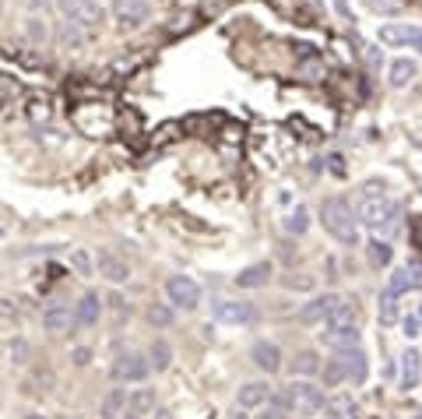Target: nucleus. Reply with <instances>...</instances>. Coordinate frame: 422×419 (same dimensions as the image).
<instances>
[{
    "label": "nucleus",
    "mask_w": 422,
    "mask_h": 419,
    "mask_svg": "<svg viewBox=\"0 0 422 419\" xmlns=\"http://www.w3.org/2000/svg\"><path fill=\"white\" fill-rule=\"evenodd\" d=\"M338 359H341L345 377H348L352 384H363V381H366V352H363V349L348 345V349H341V352H338Z\"/></svg>",
    "instance_id": "11"
},
{
    "label": "nucleus",
    "mask_w": 422,
    "mask_h": 419,
    "mask_svg": "<svg viewBox=\"0 0 422 419\" xmlns=\"http://www.w3.org/2000/svg\"><path fill=\"white\" fill-rule=\"evenodd\" d=\"M46 4H50V0H32V11H35V7H46Z\"/></svg>",
    "instance_id": "37"
},
{
    "label": "nucleus",
    "mask_w": 422,
    "mask_h": 419,
    "mask_svg": "<svg viewBox=\"0 0 422 419\" xmlns=\"http://www.w3.org/2000/svg\"><path fill=\"white\" fill-rule=\"evenodd\" d=\"M422 381V356L419 349H409L405 356H401V388L409 391V388H416Z\"/></svg>",
    "instance_id": "14"
},
{
    "label": "nucleus",
    "mask_w": 422,
    "mask_h": 419,
    "mask_svg": "<svg viewBox=\"0 0 422 419\" xmlns=\"http://www.w3.org/2000/svg\"><path fill=\"white\" fill-rule=\"evenodd\" d=\"M341 381H348V377H345V367H341V359L334 356V359L324 367V384H341Z\"/></svg>",
    "instance_id": "27"
},
{
    "label": "nucleus",
    "mask_w": 422,
    "mask_h": 419,
    "mask_svg": "<svg viewBox=\"0 0 422 419\" xmlns=\"http://www.w3.org/2000/svg\"><path fill=\"white\" fill-rule=\"evenodd\" d=\"M25 32H28L32 43H42V39H46V25H42L39 18H28V21H25Z\"/></svg>",
    "instance_id": "31"
},
{
    "label": "nucleus",
    "mask_w": 422,
    "mask_h": 419,
    "mask_svg": "<svg viewBox=\"0 0 422 419\" xmlns=\"http://www.w3.org/2000/svg\"><path fill=\"white\" fill-rule=\"evenodd\" d=\"M109 14L116 18L120 28H137V25H144L152 18V4L148 0H113Z\"/></svg>",
    "instance_id": "5"
},
{
    "label": "nucleus",
    "mask_w": 422,
    "mask_h": 419,
    "mask_svg": "<svg viewBox=\"0 0 422 419\" xmlns=\"http://www.w3.org/2000/svg\"><path fill=\"white\" fill-rule=\"evenodd\" d=\"M57 7H60V14L67 21H74L81 28H96V25H103V18H106L99 0H57Z\"/></svg>",
    "instance_id": "4"
},
{
    "label": "nucleus",
    "mask_w": 422,
    "mask_h": 419,
    "mask_svg": "<svg viewBox=\"0 0 422 419\" xmlns=\"http://www.w3.org/2000/svg\"><path fill=\"white\" fill-rule=\"evenodd\" d=\"M359 222L363 225H370V229H391V222H398V205L384 194V187L377 184V180H370L366 187H363V201H359Z\"/></svg>",
    "instance_id": "1"
},
{
    "label": "nucleus",
    "mask_w": 422,
    "mask_h": 419,
    "mask_svg": "<svg viewBox=\"0 0 422 419\" xmlns=\"http://www.w3.org/2000/svg\"><path fill=\"white\" fill-rule=\"evenodd\" d=\"M14 96H18V85H14L11 78L0 74V103H7V99H14Z\"/></svg>",
    "instance_id": "34"
},
{
    "label": "nucleus",
    "mask_w": 422,
    "mask_h": 419,
    "mask_svg": "<svg viewBox=\"0 0 422 419\" xmlns=\"http://www.w3.org/2000/svg\"><path fill=\"white\" fill-rule=\"evenodd\" d=\"M166 296H169V303L180 307V311H194V307L201 303V289H198V282L187 279V275H173V279L166 282Z\"/></svg>",
    "instance_id": "6"
},
{
    "label": "nucleus",
    "mask_w": 422,
    "mask_h": 419,
    "mask_svg": "<svg viewBox=\"0 0 422 419\" xmlns=\"http://www.w3.org/2000/svg\"><path fill=\"white\" fill-rule=\"evenodd\" d=\"M57 43H60V46H67V50H78V46L85 43V28L64 18V21L57 25Z\"/></svg>",
    "instance_id": "18"
},
{
    "label": "nucleus",
    "mask_w": 422,
    "mask_h": 419,
    "mask_svg": "<svg viewBox=\"0 0 422 419\" xmlns=\"http://www.w3.org/2000/svg\"><path fill=\"white\" fill-rule=\"evenodd\" d=\"M377 39L384 46H422V28L419 25H384Z\"/></svg>",
    "instance_id": "8"
},
{
    "label": "nucleus",
    "mask_w": 422,
    "mask_h": 419,
    "mask_svg": "<svg viewBox=\"0 0 422 419\" xmlns=\"http://www.w3.org/2000/svg\"><path fill=\"white\" fill-rule=\"evenodd\" d=\"M398 320V289H384L380 293V324H394Z\"/></svg>",
    "instance_id": "23"
},
{
    "label": "nucleus",
    "mask_w": 422,
    "mask_h": 419,
    "mask_svg": "<svg viewBox=\"0 0 422 419\" xmlns=\"http://www.w3.org/2000/svg\"><path fill=\"white\" fill-rule=\"evenodd\" d=\"M307 225H310V215L303 208H296L289 218H285V229H289V233H307Z\"/></svg>",
    "instance_id": "29"
},
{
    "label": "nucleus",
    "mask_w": 422,
    "mask_h": 419,
    "mask_svg": "<svg viewBox=\"0 0 422 419\" xmlns=\"http://www.w3.org/2000/svg\"><path fill=\"white\" fill-rule=\"evenodd\" d=\"M285 286L289 289H314V279L310 275H285Z\"/></svg>",
    "instance_id": "32"
},
{
    "label": "nucleus",
    "mask_w": 422,
    "mask_h": 419,
    "mask_svg": "<svg viewBox=\"0 0 422 419\" xmlns=\"http://www.w3.org/2000/svg\"><path fill=\"white\" fill-rule=\"evenodd\" d=\"M416 60H409V57H398L394 64H391V71H387V82L394 85V89H405V85H412L416 82Z\"/></svg>",
    "instance_id": "16"
},
{
    "label": "nucleus",
    "mask_w": 422,
    "mask_h": 419,
    "mask_svg": "<svg viewBox=\"0 0 422 419\" xmlns=\"http://www.w3.org/2000/svg\"><path fill=\"white\" fill-rule=\"evenodd\" d=\"M334 7H338V14H341V18H352V7H348V0H334Z\"/></svg>",
    "instance_id": "36"
},
{
    "label": "nucleus",
    "mask_w": 422,
    "mask_h": 419,
    "mask_svg": "<svg viewBox=\"0 0 422 419\" xmlns=\"http://www.w3.org/2000/svg\"><path fill=\"white\" fill-rule=\"evenodd\" d=\"M253 363L264 367L268 374H275V370L282 367V352H278V345H271V342H257V345H253Z\"/></svg>",
    "instance_id": "17"
},
{
    "label": "nucleus",
    "mask_w": 422,
    "mask_h": 419,
    "mask_svg": "<svg viewBox=\"0 0 422 419\" xmlns=\"http://www.w3.org/2000/svg\"><path fill=\"white\" fill-rule=\"evenodd\" d=\"M334 416L338 419H355V406H352L348 398H338V402H334Z\"/></svg>",
    "instance_id": "33"
},
{
    "label": "nucleus",
    "mask_w": 422,
    "mask_h": 419,
    "mask_svg": "<svg viewBox=\"0 0 422 419\" xmlns=\"http://www.w3.org/2000/svg\"><path fill=\"white\" fill-rule=\"evenodd\" d=\"M148 374V363L141 352H120L116 359V377H127V381H141Z\"/></svg>",
    "instance_id": "13"
},
{
    "label": "nucleus",
    "mask_w": 422,
    "mask_h": 419,
    "mask_svg": "<svg viewBox=\"0 0 422 419\" xmlns=\"http://www.w3.org/2000/svg\"><path fill=\"white\" fill-rule=\"evenodd\" d=\"M398 293L401 289H422V261L419 257H412L405 268H398V275H394V282H391Z\"/></svg>",
    "instance_id": "15"
},
{
    "label": "nucleus",
    "mask_w": 422,
    "mask_h": 419,
    "mask_svg": "<svg viewBox=\"0 0 422 419\" xmlns=\"http://www.w3.org/2000/svg\"><path fill=\"white\" fill-rule=\"evenodd\" d=\"M401 328H405V335H409V338H416V335L422 331V320H419V317H412V314H409L405 320H401Z\"/></svg>",
    "instance_id": "35"
},
{
    "label": "nucleus",
    "mask_w": 422,
    "mask_h": 419,
    "mask_svg": "<svg viewBox=\"0 0 422 419\" xmlns=\"http://www.w3.org/2000/svg\"><path fill=\"white\" fill-rule=\"evenodd\" d=\"M314 370H320V359H316V352L303 349V352L292 359V374H314Z\"/></svg>",
    "instance_id": "25"
},
{
    "label": "nucleus",
    "mask_w": 422,
    "mask_h": 419,
    "mask_svg": "<svg viewBox=\"0 0 422 419\" xmlns=\"http://www.w3.org/2000/svg\"><path fill=\"white\" fill-rule=\"evenodd\" d=\"M289 398H292L296 413H316V409L324 406V395L316 391L314 384H307V381H296V384L289 388Z\"/></svg>",
    "instance_id": "10"
},
{
    "label": "nucleus",
    "mask_w": 422,
    "mask_h": 419,
    "mask_svg": "<svg viewBox=\"0 0 422 419\" xmlns=\"http://www.w3.org/2000/svg\"><path fill=\"white\" fill-rule=\"evenodd\" d=\"M96 268L103 272L109 282H127V275H130L127 261H123V257H116V254H109V250H99V257H96Z\"/></svg>",
    "instance_id": "12"
},
{
    "label": "nucleus",
    "mask_w": 422,
    "mask_h": 419,
    "mask_svg": "<svg viewBox=\"0 0 422 419\" xmlns=\"http://www.w3.org/2000/svg\"><path fill=\"white\" fill-rule=\"evenodd\" d=\"M355 338H359V314H355V307L338 303V311L324 320V342L338 345V349H348V345H355Z\"/></svg>",
    "instance_id": "3"
},
{
    "label": "nucleus",
    "mask_w": 422,
    "mask_h": 419,
    "mask_svg": "<svg viewBox=\"0 0 422 419\" xmlns=\"http://www.w3.org/2000/svg\"><path fill=\"white\" fill-rule=\"evenodd\" d=\"M71 264H74L78 275H92V272H96V257H92L89 250H74V254H71Z\"/></svg>",
    "instance_id": "26"
},
{
    "label": "nucleus",
    "mask_w": 422,
    "mask_h": 419,
    "mask_svg": "<svg viewBox=\"0 0 422 419\" xmlns=\"http://www.w3.org/2000/svg\"><path fill=\"white\" fill-rule=\"evenodd\" d=\"M268 381H253V384H246V388H239V406L243 409H253V406H261V402H268Z\"/></svg>",
    "instance_id": "19"
},
{
    "label": "nucleus",
    "mask_w": 422,
    "mask_h": 419,
    "mask_svg": "<svg viewBox=\"0 0 422 419\" xmlns=\"http://www.w3.org/2000/svg\"><path fill=\"white\" fill-rule=\"evenodd\" d=\"M419 320H422V317H419Z\"/></svg>",
    "instance_id": "38"
},
{
    "label": "nucleus",
    "mask_w": 422,
    "mask_h": 419,
    "mask_svg": "<svg viewBox=\"0 0 422 419\" xmlns=\"http://www.w3.org/2000/svg\"><path fill=\"white\" fill-rule=\"evenodd\" d=\"M268 279H271V268H268V264H253V268H246V272H239V275H236V286L253 289V286H264Z\"/></svg>",
    "instance_id": "20"
},
{
    "label": "nucleus",
    "mask_w": 422,
    "mask_h": 419,
    "mask_svg": "<svg viewBox=\"0 0 422 419\" xmlns=\"http://www.w3.org/2000/svg\"><path fill=\"white\" fill-rule=\"evenodd\" d=\"M338 303H341V300H338L334 293H324V296H314V300H310V303H307V307L300 311V324H324L327 317H331L334 311H338Z\"/></svg>",
    "instance_id": "9"
},
{
    "label": "nucleus",
    "mask_w": 422,
    "mask_h": 419,
    "mask_svg": "<svg viewBox=\"0 0 422 419\" xmlns=\"http://www.w3.org/2000/svg\"><path fill=\"white\" fill-rule=\"evenodd\" d=\"M71 320H74L71 307H50V311L42 314V324H46L50 331H64V328H67Z\"/></svg>",
    "instance_id": "24"
},
{
    "label": "nucleus",
    "mask_w": 422,
    "mask_h": 419,
    "mask_svg": "<svg viewBox=\"0 0 422 419\" xmlns=\"http://www.w3.org/2000/svg\"><path fill=\"white\" fill-rule=\"evenodd\" d=\"M169 359H173V356H169V345H166V342H155V345H152V363H155L159 370H166Z\"/></svg>",
    "instance_id": "30"
},
{
    "label": "nucleus",
    "mask_w": 422,
    "mask_h": 419,
    "mask_svg": "<svg viewBox=\"0 0 422 419\" xmlns=\"http://www.w3.org/2000/svg\"><path fill=\"white\" fill-rule=\"evenodd\" d=\"M148 320H152L155 328H169V324H173V311H169V307H162V303H152Z\"/></svg>",
    "instance_id": "28"
},
{
    "label": "nucleus",
    "mask_w": 422,
    "mask_h": 419,
    "mask_svg": "<svg viewBox=\"0 0 422 419\" xmlns=\"http://www.w3.org/2000/svg\"><path fill=\"white\" fill-rule=\"evenodd\" d=\"M96 317H99V296L96 293H85L81 303H78V311H74V324H92Z\"/></svg>",
    "instance_id": "21"
},
{
    "label": "nucleus",
    "mask_w": 422,
    "mask_h": 419,
    "mask_svg": "<svg viewBox=\"0 0 422 419\" xmlns=\"http://www.w3.org/2000/svg\"><path fill=\"white\" fill-rule=\"evenodd\" d=\"M320 218H324V229L338 240V243H345V247H352V243H359V233H355V211L352 205L345 201V198H327L324 201V208H320Z\"/></svg>",
    "instance_id": "2"
},
{
    "label": "nucleus",
    "mask_w": 422,
    "mask_h": 419,
    "mask_svg": "<svg viewBox=\"0 0 422 419\" xmlns=\"http://www.w3.org/2000/svg\"><path fill=\"white\" fill-rule=\"evenodd\" d=\"M215 317L222 324H253L257 320V307L246 300H222L215 303Z\"/></svg>",
    "instance_id": "7"
},
{
    "label": "nucleus",
    "mask_w": 422,
    "mask_h": 419,
    "mask_svg": "<svg viewBox=\"0 0 422 419\" xmlns=\"http://www.w3.org/2000/svg\"><path fill=\"white\" fill-rule=\"evenodd\" d=\"M366 257H370V264H373V268H387L394 254H391V243H384V240H370Z\"/></svg>",
    "instance_id": "22"
}]
</instances>
